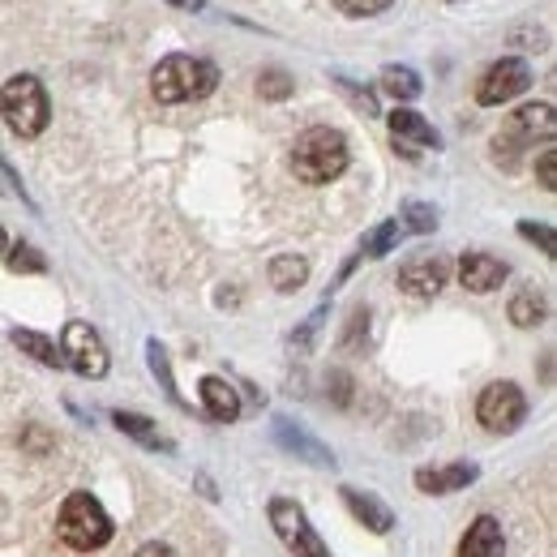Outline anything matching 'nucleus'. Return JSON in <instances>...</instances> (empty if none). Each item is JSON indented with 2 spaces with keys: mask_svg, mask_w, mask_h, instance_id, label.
<instances>
[{
  "mask_svg": "<svg viewBox=\"0 0 557 557\" xmlns=\"http://www.w3.org/2000/svg\"><path fill=\"white\" fill-rule=\"evenodd\" d=\"M271 528H275V536L283 541V549L292 557H331L326 541L313 532L309 515L292 497H275L271 502Z\"/></svg>",
  "mask_w": 557,
  "mask_h": 557,
  "instance_id": "nucleus-6",
  "label": "nucleus"
},
{
  "mask_svg": "<svg viewBox=\"0 0 557 557\" xmlns=\"http://www.w3.org/2000/svg\"><path fill=\"white\" fill-rule=\"evenodd\" d=\"M339 86H344V90H348L351 95V103H356V108H360V112H364V116H377V99H373V95H369V90H364V95H360V90H356V86H351L348 77H339Z\"/></svg>",
  "mask_w": 557,
  "mask_h": 557,
  "instance_id": "nucleus-30",
  "label": "nucleus"
},
{
  "mask_svg": "<svg viewBox=\"0 0 557 557\" xmlns=\"http://www.w3.org/2000/svg\"><path fill=\"white\" fill-rule=\"evenodd\" d=\"M335 4H339L348 17H373V13H382L391 0H335Z\"/></svg>",
  "mask_w": 557,
  "mask_h": 557,
  "instance_id": "nucleus-29",
  "label": "nucleus"
},
{
  "mask_svg": "<svg viewBox=\"0 0 557 557\" xmlns=\"http://www.w3.org/2000/svg\"><path fill=\"white\" fill-rule=\"evenodd\" d=\"M545 313H549V305H545V296H541L536 287H523V292L510 300V322H515V326H541Z\"/></svg>",
  "mask_w": 557,
  "mask_h": 557,
  "instance_id": "nucleus-20",
  "label": "nucleus"
},
{
  "mask_svg": "<svg viewBox=\"0 0 557 557\" xmlns=\"http://www.w3.org/2000/svg\"><path fill=\"white\" fill-rule=\"evenodd\" d=\"M9 339H13V348H22L26 356H35V360H39V364H48V369H57V364H61L57 344H52L48 335H39V331H13Z\"/></svg>",
  "mask_w": 557,
  "mask_h": 557,
  "instance_id": "nucleus-22",
  "label": "nucleus"
},
{
  "mask_svg": "<svg viewBox=\"0 0 557 557\" xmlns=\"http://www.w3.org/2000/svg\"><path fill=\"white\" fill-rule=\"evenodd\" d=\"M348 159V138L339 129H326V125L305 129L292 146V172L305 185H331L335 176H344Z\"/></svg>",
  "mask_w": 557,
  "mask_h": 557,
  "instance_id": "nucleus-1",
  "label": "nucleus"
},
{
  "mask_svg": "<svg viewBox=\"0 0 557 557\" xmlns=\"http://www.w3.org/2000/svg\"><path fill=\"white\" fill-rule=\"evenodd\" d=\"M57 532H61V541L70 549L90 554V549H103L112 541V515L90 493H73V497H65V506H61Z\"/></svg>",
  "mask_w": 557,
  "mask_h": 557,
  "instance_id": "nucleus-4",
  "label": "nucleus"
},
{
  "mask_svg": "<svg viewBox=\"0 0 557 557\" xmlns=\"http://www.w3.org/2000/svg\"><path fill=\"white\" fill-rule=\"evenodd\" d=\"M172 4H181V9H207V0H172Z\"/></svg>",
  "mask_w": 557,
  "mask_h": 557,
  "instance_id": "nucleus-34",
  "label": "nucleus"
},
{
  "mask_svg": "<svg viewBox=\"0 0 557 557\" xmlns=\"http://www.w3.org/2000/svg\"><path fill=\"white\" fill-rule=\"evenodd\" d=\"M202 408H207L214 420H236L240 417V395L223 382V377H202Z\"/></svg>",
  "mask_w": 557,
  "mask_h": 557,
  "instance_id": "nucleus-17",
  "label": "nucleus"
},
{
  "mask_svg": "<svg viewBox=\"0 0 557 557\" xmlns=\"http://www.w3.org/2000/svg\"><path fill=\"white\" fill-rule=\"evenodd\" d=\"M519 236L532 240V245H541L549 258L557 253V240H554V227H549V223H519Z\"/></svg>",
  "mask_w": 557,
  "mask_h": 557,
  "instance_id": "nucleus-27",
  "label": "nucleus"
},
{
  "mask_svg": "<svg viewBox=\"0 0 557 557\" xmlns=\"http://www.w3.org/2000/svg\"><path fill=\"white\" fill-rule=\"evenodd\" d=\"M61 360L70 364L73 373H82V377H103L108 373V348H103V339L86 322H70L65 326V335H61Z\"/></svg>",
  "mask_w": 557,
  "mask_h": 557,
  "instance_id": "nucleus-8",
  "label": "nucleus"
},
{
  "mask_svg": "<svg viewBox=\"0 0 557 557\" xmlns=\"http://www.w3.org/2000/svg\"><path fill=\"white\" fill-rule=\"evenodd\" d=\"M377 86L391 95V99H399V103H408V99H417L420 90V77H417V70H408V65H386L382 70V77H377Z\"/></svg>",
  "mask_w": 557,
  "mask_h": 557,
  "instance_id": "nucleus-19",
  "label": "nucleus"
},
{
  "mask_svg": "<svg viewBox=\"0 0 557 557\" xmlns=\"http://www.w3.org/2000/svg\"><path fill=\"white\" fill-rule=\"evenodd\" d=\"M112 424H116L121 433H129L134 442H141V446H150V450H172V442H168V437H159L154 420L138 417V412H112Z\"/></svg>",
  "mask_w": 557,
  "mask_h": 557,
  "instance_id": "nucleus-18",
  "label": "nucleus"
},
{
  "mask_svg": "<svg viewBox=\"0 0 557 557\" xmlns=\"http://www.w3.org/2000/svg\"><path fill=\"white\" fill-rule=\"evenodd\" d=\"M9 271H13V275H22V271H26V275H44V271H48V262H44V253H39V249L17 245V249L9 253Z\"/></svg>",
  "mask_w": 557,
  "mask_h": 557,
  "instance_id": "nucleus-26",
  "label": "nucleus"
},
{
  "mask_svg": "<svg viewBox=\"0 0 557 557\" xmlns=\"http://www.w3.org/2000/svg\"><path fill=\"white\" fill-rule=\"evenodd\" d=\"M446 278H450V262L442 253H417L399 267V287L408 296H437L446 287Z\"/></svg>",
  "mask_w": 557,
  "mask_h": 557,
  "instance_id": "nucleus-10",
  "label": "nucleus"
},
{
  "mask_svg": "<svg viewBox=\"0 0 557 557\" xmlns=\"http://www.w3.org/2000/svg\"><path fill=\"white\" fill-rule=\"evenodd\" d=\"M344 502H348V510L369 528V532H391L395 528V515H391V506L382 502V497H373V493H360V488H344Z\"/></svg>",
  "mask_w": 557,
  "mask_h": 557,
  "instance_id": "nucleus-15",
  "label": "nucleus"
},
{
  "mask_svg": "<svg viewBox=\"0 0 557 557\" xmlns=\"http://www.w3.org/2000/svg\"><path fill=\"white\" fill-rule=\"evenodd\" d=\"M0 116L17 138H39L48 129V116H52L48 90L39 86V77H30V73L9 77L0 90Z\"/></svg>",
  "mask_w": 557,
  "mask_h": 557,
  "instance_id": "nucleus-3",
  "label": "nucleus"
},
{
  "mask_svg": "<svg viewBox=\"0 0 557 557\" xmlns=\"http://www.w3.org/2000/svg\"><path fill=\"white\" fill-rule=\"evenodd\" d=\"M506 554V536H502V523L493 515H481L468 532H463V545L459 557H502Z\"/></svg>",
  "mask_w": 557,
  "mask_h": 557,
  "instance_id": "nucleus-14",
  "label": "nucleus"
},
{
  "mask_svg": "<svg viewBox=\"0 0 557 557\" xmlns=\"http://www.w3.org/2000/svg\"><path fill=\"white\" fill-rule=\"evenodd\" d=\"M536 138L541 141L554 138V103H528V108H519L502 125V134L493 138V150H497V159L515 163V154L528 150V146H536Z\"/></svg>",
  "mask_w": 557,
  "mask_h": 557,
  "instance_id": "nucleus-5",
  "label": "nucleus"
},
{
  "mask_svg": "<svg viewBox=\"0 0 557 557\" xmlns=\"http://www.w3.org/2000/svg\"><path fill=\"white\" fill-rule=\"evenodd\" d=\"M258 90H262L267 99H283V95L292 90V82H287V73L271 70V73H262V77H258Z\"/></svg>",
  "mask_w": 557,
  "mask_h": 557,
  "instance_id": "nucleus-28",
  "label": "nucleus"
},
{
  "mask_svg": "<svg viewBox=\"0 0 557 557\" xmlns=\"http://www.w3.org/2000/svg\"><path fill=\"white\" fill-rule=\"evenodd\" d=\"M4 249H9V240H4V227H0V258H4Z\"/></svg>",
  "mask_w": 557,
  "mask_h": 557,
  "instance_id": "nucleus-35",
  "label": "nucleus"
},
{
  "mask_svg": "<svg viewBox=\"0 0 557 557\" xmlns=\"http://www.w3.org/2000/svg\"><path fill=\"white\" fill-rule=\"evenodd\" d=\"M399 227L404 232H433L437 227V210L424 207V202H408L404 214H399Z\"/></svg>",
  "mask_w": 557,
  "mask_h": 557,
  "instance_id": "nucleus-25",
  "label": "nucleus"
},
{
  "mask_svg": "<svg viewBox=\"0 0 557 557\" xmlns=\"http://www.w3.org/2000/svg\"><path fill=\"white\" fill-rule=\"evenodd\" d=\"M146 356H150V369H154V377L163 382V391H168V399H176L181 408H185V399H181V391H176V382H172V364H168V351L159 348L154 339L146 344Z\"/></svg>",
  "mask_w": 557,
  "mask_h": 557,
  "instance_id": "nucleus-24",
  "label": "nucleus"
},
{
  "mask_svg": "<svg viewBox=\"0 0 557 557\" xmlns=\"http://www.w3.org/2000/svg\"><path fill=\"white\" fill-rule=\"evenodd\" d=\"M399 236H404L399 219H386V223H377V227L360 240V253H364V258H386V253L399 245Z\"/></svg>",
  "mask_w": 557,
  "mask_h": 557,
  "instance_id": "nucleus-23",
  "label": "nucleus"
},
{
  "mask_svg": "<svg viewBox=\"0 0 557 557\" xmlns=\"http://www.w3.org/2000/svg\"><path fill=\"white\" fill-rule=\"evenodd\" d=\"M322 318H326V309H318L305 326H300V335H292V344H300V348H309L313 344V335H318V326H322Z\"/></svg>",
  "mask_w": 557,
  "mask_h": 557,
  "instance_id": "nucleus-32",
  "label": "nucleus"
},
{
  "mask_svg": "<svg viewBox=\"0 0 557 557\" xmlns=\"http://www.w3.org/2000/svg\"><path fill=\"white\" fill-rule=\"evenodd\" d=\"M506 275H510V267L493 253H463L459 258V283L468 292H497L506 283Z\"/></svg>",
  "mask_w": 557,
  "mask_h": 557,
  "instance_id": "nucleus-11",
  "label": "nucleus"
},
{
  "mask_svg": "<svg viewBox=\"0 0 557 557\" xmlns=\"http://www.w3.org/2000/svg\"><path fill=\"white\" fill-rule=\"evenodd\" d=\"M481 476V468L476 463H446V468H420L417 472V488L420 493H459V488H468L472 481Z\"/></svg>",
  "mask_w": 557,
  "mask_h": 557,
  "instance_id": "nucleus-13",
  "label": "nucleus"
},
{
  "mask_svg": "<svg viewBox=\"0 0 557 557\" xmlns=\"http://www.w3.org/2000/svg\"><path fill=\"white\" fill-rule=\"evenodd\" d=\"M536 172H541V185H545V189L554 194V189H557V154H554V150H545V154H541Z\"/></svg>",
  "mask_w": 557,
  "mask_h": 557,
  "instance_id": "nucleus-31",
  "label": "nucleus"
},
{
  "mask_svg": "<svg viewBox=\"0 0 557 557\" xmlns=\"http://www.w3.org/2000/svg\"><path fill=\"white\" fill-rule=\"evenodd\" d=\"M275 442L283 450H292L296 459H305V463H318V468H331L335 463V455L318 437H309L300 424H292V420H275Z\"/></svg>",
  "mask_w": 557,
  "mask_h": 557,
  "instance_id": "nucleus-12",
  "label": "nucleus"
},
{
  "mask_svg": "<svg viewBox=\"0 0 557 557\" xmlns=\"http://www.w3.org/2000/svg\"><path fill=\"white\" fill-rule=\"evenodd\" d=\"M391 134H395V141H408V146H442V138H437V129L420 116V112H408V108H395L391 112Z\"/></svg>",
  "mask_w": 557,
  "mask_h": 557,
  "instance_id": "nucleus-16",
  "label": "nucleus"
},
{
  "mask_svg": "<svg viewBox=\"0 0 557 557\" xmlns=\"http://www.w3.org/2000/svg\"><path fill=\"white\" fill-rule=\"evenodd\" d=\"M305 278H309V262L296 253H283L271 262V287H278V292H296Z\"/></svg>",
  "mask_w": 557,
  "mask_h": 557,
  "instance_id": "nucleus-21",
  "label": "nucleus"
},
{
  "mask_svg": "<svg viewBox=\"0 0 557 557\" xmlns=\"http://www.w3.org/2000/svg\"><path fill=\"white\" fill-rule=\"evenodd\" d=\"M134 557H176V554H172L168 545H159V541H154V545H141V549Z\"/></svg>",
  "mask_w": 557,
  "mask_h": 557,
  "instance_id": "nucleus-33",
  "label": "nucleus"
},
{
  "mask_svg": "<svg viewBox=\"0 0 557 557\" xmlns=\"http://www.w3.org/2000/svg\"><path fill=\"white\" fill-rule=\"evenodd\" d=\"M219 86V70L198 57H168L150 73V90L159 103H189V99H207Z\"/></svg>",
  "mask_w": 557,
  "mask_h": 557,
  "instance_id": "nucleus-2",
  "label": "nucleus"
},
{
  "mask_svg": "<svg viewBox=\"0 0 557 557\" xmlns=\"http://www.w3.org/2000/svg\"><path fill=\"white\" fill-rule=\"evenodd\" d=\"M523 417H528V399H523V391L515 382H493L476 399V420L485 424L488 433H510V429L523 424Z\"/></svg>",
  "mask_w": 557,
  "mask_h": 557,
  "instance_id": "nucleus-7",
  "label": "nucleus"
},
{
  "mask_svg": "<svg viewBox=\"0 0 557 557\" xmlns=\"http://www.w3.org/2000/svg\"><path fill=\"white\" fill-rule=\"evenodd\" d=\"M532 86V70H528V61H519V57H502L497 65H488V73L481 77V86H476V103H485V108H497V103H510L515 95H523Z\"/></svg>",
  "mask_w": 557,
  "mask_h": 557,
  "instance_id": "nucleus-9",
  "label": "nucleus"
}]
</instances>
